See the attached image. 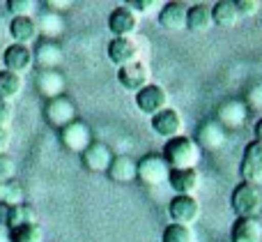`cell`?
I'll return each mask as SVG.
<instances>
[{
	"label": "cell",
	"instance_id": "obj_26",
	"mask_svg": "<svg viewBox=\"0 0 262 242\" xmlns=\"http://www.w3.org/2000/svg\"><path fill=\"white\" fill-rule=\"evenodd\" d=\"M23 90V76L12 74L7 69H0V99H16Z\"/></svg>",
	"mask_w": 262,
	"mask_h": 242
},
{
	"label": "cell",
	"instance_id": "obj_36",
	"mask_svg": "<svg viewBox=\"0 0 262 242\" xmlns=\"http://www.w3.org/2000/svg\"><path fill=\"white\" fill-rule=\"evenodd\" d=\"M7 215H9V206L0 201V226H5V221H7Z\"/></svg>",
	"mask_w": 262,
	"mask_h": 242
},
{
	"label": "cell",
	"instance_id": "obj_22",
	"mask_svg": "<svg viewBox=\"0 0 262 242\" xmlns=\"http://www.w3.org/2000/svg\"><path fill=\"white\" fill-rule=\"evenodd\" d=\"M106 175L118 185L134 183V180L138 178V173H136V159H131L129 155H115L108 171H106Z\"/></svg>",
	"mask_w": 262,
	"mask_h": 242
},
{
	"label": "cell",
	"instance_id": "obj_23",
	"mask_svg": "<svg viewBox=\"0 0 262 242\" xmlns=\"http://www.w3.org/2000/svg\"><path fill=\"white\" fill-rule=\"evenodd\" d=\"M212 21L214 26L219 28H235L237 23L242 21L239 18V12L235 7V0H219V3L212 5Z\"/></svg>",
	"mask_w": 262,
	"mask_h": 242
},
{
	"label": "cell",
	"instance_id": "obj_37",
	"mask_svg": "<svg viewBox=\"0 0 262 242\" xmlns=\"http://www.w3.org/2000/svg\"><path fill=\"white\" fill-rule=\"evenodd\" d=\"M255 141H260L262 143V118L255 123Z\"/></svg>",
	"mask_w": 262,
	"mask_h": 242
},
{
	"label": "cell",
	"instance_id": "obj_1",
	"mask_svg": "<svg viewBox=\"0 0 262 242\" xmlns=\"http://www.w3.org/2000/svg\"><path fill=\"white\" fill-rule=\"evenodd\" d=\"M163 159L170 166V171H182V169H198L200 159H203V148L198 141L191 136H177L166 141L163 146Z\"/></svg>",
	"mask_w": 262,
	"mask_h": 242
},
{
	"label": "cell",
	"instance_id": "obj_20",
	"mask_svg": "<svg viewBox=\"0 0 262 242\" xmlns=\"http://www.w3.org/2000/svg\"><path fill=\"white\" fill-rule=\"evenodd\" d=\"M186 5L182 3H166L159 12V26L168 32H177L186 28Z\"/></svg>",
	"mask_w": 262,
	"mask_h": 242
},
{
	"label": "cell",
	"instance_id": "obj_2",
	"mask_svg": "<svg viewBox=\"0 0 262 242\" xmlns=\"http://www.w3.org/2000/svg\"><path fill=\"white\" fill-rule=\"evenodd\" d=\"M230 206L237 219H258L262 212V187L253 183H239L232 189Z\"/></svg>",
	"mask_w": 262,
	"mask_h": 242
},
{
	"label": "cell",
	"instance_id": "obj_6",
	"mask_svg": "<svg viewBox=\"0 0 262 242\" xmlns=\"http://www.w3.org/2000/svg\"><path fill=\"white\" fill-rule=\"evenodd\" d=\"M239 175L242 183H262V143L260 141H249L244 146L242 152V162H239Z\"/></svg>",
	"mask_w": 262,
	"mask_h": 242
},
{
	"label": "cell",
	"instance_id": "obj_11",
	"mask_svg": "<svg viewBox=\"0 0 262 242\" xmlns=\"http://www.w3.org/2000/svg\"><path fill=\"white\" fill-rule=\"evenodd\" d=\"M32 65H35V58H32L30 46L14 44V42L9 46H5V51H3V69L23 76L26 72H30L32 69Z\"/></svg>",
	"mask_w": 262,
	"mask_h": 242
},
{
	"label": "cell",
	"instance_id": "obj_9",
	"mask_svg": "<svg viewBox=\"0 0 262 242\" xmlns=\"http://www.w3.org/2000/svg\"><path fill=\"white\" fill-rule=\"evenodd\" d=\"M149 125H152V132L157 134V136L166 138V141L182 136V129H184V120H182L180 111L172 109V106L163 109L161 113L152 115V118H149Z\"/></svg>",
	"mask_w": 262,
	"mask_h": 242
},
{
	"label": "cell",
	"instance_id": "obj_33",
	"mask_svg": "<svg viewBox=\"0 0 262 242\" xmlns=\"http://www.w3.org/2000/svg\"><path fill=\"white\" fill-rule=\"evenodd\" d=\"M12 118H14V106L12 102L7 99H0V127H7L12 125Z\"/></svg>",
	"mask_w": 262,
	"mask_h": 242
},
{
	"label": "cell",
	"instance_id": "obj_5",
	"mask_svg": "<svg viewBox=\"0 0 262 242\" xmlns=\"http://www.w3.org/2000/svg\"><path fill=\"white\" fill-rule=\"evenodd\" d=\"M168 217L170 224H180V226H191L198 221L200 217V203L195 196H172L168 203Z\"/></svg>",
	"mask_w": 262,
	"mask_h": 242
},
{
	"label": "cell",
	"instance_id": "obj_34",
	"mask_svg": "<svg viewBox=\"0 0 262 242\" xmlns=\"http://www.w3.org/2000/svg\"><path fill=\"white\" fill-rule=\"evenodd\" d=\"M127 5L134 9L136 14H138V16H140V14H145V12H149V9L154 7L152 0H131V3H127Z\"/></svg>",
	"mask_w": 262,
	"mask_h": 242
},
{
	"label": "cell",
	"instance_id": "obj_8",
	"mask_svg": "<svg viewBox=\"0 0 262 242\" xmlns=\"http://www.w3.org/2000/svg\"><path fill=\"white\" fill-rule=\"evenodd\" d=\"M136 106H138L140 113L145 115H157L161 113L163 109H168V92L163 86H159V83H149V86H145L143 90L136 92Z\"/></svg>",
	"mask_w": 262,
	"mask_h": 242
},
{
	"label": "cell",
	"instance_id": "obj_17",
	"mask_svg": "<svg viewBox=\"0 0 262 242\" xmlns=\"http://www.w3.org/2000/svg\"><path fill=\"white\" fill-rule=\"evenodd\" d=\"M7 32L14 39V44L30 46L32 42L37 44V39H39V30H37L35 16H14V18H9Z\"/></svg>",
	"mask_w": 262,
	"mask_h": 242
},
{
	"label": "cell",
	"instance_id": "obj_10",
	"mask_svg": "<svg viewBox=\"0 0 262 242\" xmlns=\"http://www.w3.org/2000/svg\"><path fill=\"white\" fill-rule=\"evenodd\" d=\"M35 88L46 102L62 97L67 90V78L60 69H37L35 72Z\"/></svg>",
	"mask_w": 262,
	"mask_h": 242
},
{
	"label": "cell",
	"instance_id": "obj_35",
	"mask_svg": "<svg viewBox=\"0 0 262 242\" xmlns=\"http://www.w3.org/2000/svg\"><path fill=\"white\" fill-rule=\"evenodd\" d=\"M9 141H12V134H9V129L7 127H0V155H3V152H7Z\"/></svg>",
	"mask_w": 262,
	"mask_h": 242
},
{
	"label": "cell",
	"instance_id": "obj_21",
	"mask_svg": "<svg viewBox=\"0 0 262 242\" xmlns=\"http://www.w3.org/2000/svg\"><path fill=\"white\" fill-rule=\"evenodd\" d=\"M37 21V30H39L41 39H53L58 42V37L64 32V21H62V14L58 12H51V9H41L39 14L35 16Z\"/></svg>",
	"mask_w": 262,
	"mask_h": 242
},
{
	"label": "cell",
	"instance_id": "obj_14",
	"mask_svg": "<svg viewBox=\"0 0 262 242\" xmlns=\"http://www.w3.org/2000/svg\"><path fill=\"white\" fill-rule=\"evenodd\" d=\"M113 150L104 141H92L85 150L81 152V162L90 173H106L113 162Z\"/></svg>",
	"mask_w": 262,
	"mask_h": 242
},
{
	"label": "cell",
	"instance_id": "obj_25",
	"mask_svg": "<svg viewBox=\"0 0 262 242\" xmlns=\"http://www.w3.org/2000/svg\"><path fill=\"white\" fill-rule=\"evenodd\" d=\"M23 224H37V210L30 203H23V206H9V215L5 221V229L14 231Z\"/></svg>",
	"mask_w": 262,
	"mask_h": 242
},
{
	"label": "cell",
	"instance_id": "obj_7",
	"mask_svg": "<svg viewBox=\"0 0 262 242\" xmlns=\"http://www.w3.org/2000/svg\"><path fill=\"white\" fill-rule=\"evenodd\" d=\"M92 141H95V138H92L90 125L78 118L74 120V123H69L64 129H60V143H62V148L69 152H78V155H81Z\"/></svg>",
	"mask_w": 262,
	"mask_h": 242
},
{
	"label": "cell",
	"instance_id": "obj_13",
	"mask_svg": "<svg viewBox=\"0 0 262 242\" xmlns=\"http://www.w3.org/2000/svg\"><path fill=\"white\" fill-rule=\"evenodd\" d=\"M118 83L129 92H138L149 86V67L145 60H136L118 69Z\"/></svg>",
	"mask_w": 262,
	"mask_h": 242
},
{
	"label": "cell",
	"instance_id": "obj_27",
	"mask_svg": "<svg viewBox=\"0 0 262 242\" xmlns=\"http://www.w3.org/2000/svg\"><path fill=\"white\" fill-rule=\"evenodd\" d=\"M0 201L7 206H23L26 203V189L18 180H9V183L0 185Z\"/></svg>",
	"mask_w": 262,
	"mask_h": 242
},
{
	"label": "cell",
	"instance_id": "obj_28",
	"mask_svg": "<svg viewBox=\"0 0 262 242\" xmlns=\"http://www.w3.org/2000/svg\"><path fill=\"white\" fill-rule=\"evenodd\" d=\"M7 242H44V231L39 224H23L9 231Z\"/></svg>",
	"mask_w": 262,
	"mask_h": 242
},
{
	"label": "cell",
	"instance_id": "obj_32",
	"mask_svg": "<svg viewBox=\"0 0 262 242\" xmlns=\"http://www.w3.org/2000/svg\"><path fill=\"white\" fill-rule=\"evenodd\" d=\"M235 7L239 12V18H251L260 12V0H235Z\"/></svg>",
	"mask_w": 262,
	"mask_h": 242
},
{
	"label": "cell",
	"instance_id": "obj_3",
	"mask_svg": "<svg viewBox=\"0 0 262 242\" xmlns=\"http://www.w3.org/2000/svg\"><path fill=\"white\" fill-rule=\"evenodd\" d=\"M136 173H138V180L145 183L147 187H157V185L168 183V175H170V166L166 164L163 155H157V152H147L143 155L138 162H136Z\"/></svg>",
	"mask_w": 262,
	"mask_h": 242
},
{
	"label": "cell",
	"instance_id": "obj_19",
	"mask_svg": "<svg viewBox=\"0 0 262 242\" xmlns=\"http://www.w3.org/2000/svg\"><path fill=\"white\" fill-rule=\"evenodd\" d=\"M212 28H214V21H212V7L209 5L198 3L186 9V30L195 32V35H205Z\"/></svg>",
	"mask_w": 262,
	"mask_h": 242
},
{
	"label": "cell",
	"instance_id": "obj_24",
	"mask_svg": "<svg viewBox=\"0 0 262 242\" xmlns=\"http://www.w3.org/2000/svg\"><path fill=\"white\" fill-rule=\"evenodd\" d=\"M262 229L258 219H235L230 229V242H260Z\"/></svg>",
	"mask_w": 262,
	"mask_h": 242
},
{
	"label": "cell",
	"instance_id": "obj_4",
	"mask_svg": "<svg viewBox=\"0 0 262 242\" xmlns=\"http://www.w3.org/2000/svg\"><path fill=\"white\" fill-rule=\"evenodd\" d=\"M44 120L49 123V127L53 129H64L69 123L76 120V106L69 99L67 95L55 97V99H49L44 104Z\"/></svg>",
	"mask_w": 262,
	"mask_h": 242
},
{
	"label": "cell",
	"instance_id": "obj_29",
	"mask_svg": "<svg viewBox=\"0 0 262 242\" xmlns=\"http://www.w3.org/2000/svg\"><path fill=\"white\" fill-rule=\"evenodd\" d=\"M161 242H195V235L191 229L180 224H168L161 233Z\"/></svg>",
	"mask_w": 262,
	"mask_h": 242
},
{
	"label": "cell",
	"instance_id": "obj_16",
	"mask_svg": "<svg viewBox=\"0 0 262 242\" xmlns=\"http://www.w3.org/2000/svg\"><path fill=\"white\" fill-rule=\"evenodd\" d=\"M37 69H58L64 60V51L60 42L53 39H37L35 51H32Z\"/></svg>",
	"mask_w": 262,
	"mask_h": 242
},
{
	"label": "cell",
	"instance_id": "obj_12",
	"mask_svg": "<svg viewBox=\"0 0 262 242\" xmlns=\"http://www.w3.org/2000/svg\"><path fill=\"white\" fill-rule=\"evenodd\" d=\"M106 53H108V60L115 65V67H124L129 63H136L140 60V46L134 37H113L106 46Z\"/></svg>",
	"mask_w": 262,
	"mask_h": 242
},
{
	"label": "cell",
	"instance_id": "obj_31",
	"mask_svg": "<svg viewBox=\"0 0 262 242\" xmlns=\"http://www.w3.org/2000/svg\"><path fill=\"white\" fill-rule=\"evenodd\" d=\"M9 180H16V159L9 152H3L0 155V185Z\"/></svg>",
	"mask_w": 262,
	"mask_h": 242
},
{
	"label": "cell",
	"instance_id": "obj_18",
	"mask_svg": "<svg viewBox=\"0 0 262 242\" xmlns=\"http://www.w3.org/2000/svg\"><path fill=\"white\" fill-rule=\"evenodd\" d=\"M168 185L175 192V196H193V192L200 187V173H198V169L170 171Z\"/></svg>",
	"mask_w": 262,
	"mask_h": 242
},
{
	"label": "cell",
	"instance_id": "obj_15",
	"mask_svg": "<svg viewBox=\"0 0 262 242\" xmlns=\"http://www.w3.org/2000/svg\"><path fill=\"white\" fill-rule=\"evenodd\" d=\"M138 14L129 5H120L108 14V30L113 37H131L138 30Z\"/></svg>",
	"mask_w": 262,
	"mask_h": 242
},
{
	"label": "cell",
	"instance_id": "obj_30",
	"mask_svg": "<svg viewBox=\"0 0 262 242\" xmlns=\"http://www.w3.org/2000/svg\"><path fill=\"white\" fill-rule=\"evenodd\" d=\"M35 0H9L7 3V12L9 16H35Z\"/></svg>",
	"mask_w": 262,
	"mask_h": 242
}]
</instances>
